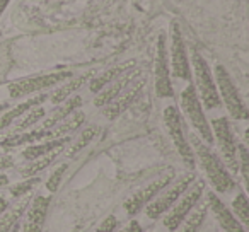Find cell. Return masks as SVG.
Masks as SVG:
<instances>
[{"mask_svg": "<svg viewBox=\"0 0 249 232\" xmlns=\"http://www.w3.org/2000/svg\"><path fill=\"white\" fill-rule=\"evenodd\" d=\"M190 145L193 149L195 157L200 162L201 169L205 171L210 184L215 188V191L218 193H229L231 190L235 188V181L232 178V174L229 173V169L225 167V164L222 162V159L210 149V145L203 142L201 139H198V135H191Z\"/></svg>", "mask_w": 249, "mask_h": 232, "instance_id": "6da1fadb", "label": "cell"}, {"mask_svg": "<svg viewBox=\"0 0 249 232\" xmlns=\"http://www.w3.org/2000/svg\"><path fill=\"white\" fill-rule=\"evenodd\" d=\"M191 65H193L195 72V82H196V94L203 104L201 106L208 107V109H215L220 107V97H218V90L215 86V79L212 75V70L208 67L207 60L200 55V52L193 50L191 52Z\"/></svg>", "mask_w": 249, "mask_h": 232, "instance_id": "7a4b0ae2", "label": "cell"}, {"mask_svg": "<svg viewBox=\"0 0 249 232\" xmlns=\"http://www.w3.org/2000/svg\"><path fill=\"white\" fill-rule=\"evenodd\" d=\"M181 109H183L184 116L190 120L191 126L196 130L198 139L203 140L207 145H212L213 143V135H212L210 123H208L207 116H205L203 106H201V101L198 97L193 84H190L181 92Z\"/></svg>", "mask_w": 249, "mask_h": 232, "instance_id": "3957f363", "label": "cell"}, {"mask_svg": "<svg viewBox=\"0 0 249 232\" xmlns=\"http://www.w3.org/2000/svg\"><path fill=\"white\" fill-rule=\"evenodd\" d=\"M205 191V183L201 179H195L190 186L184 190V193L178 198V201L166 212L167 215H164V227L167 231L174 232L181 225V222L188 217L191 210L198 205V201L201 200Z\"/></svg>", "mask_w": 249, "mask_h": 232, "instance_id": "277c9868", "label": "cell"}, {"mask_svg": "<svg viewBox=\"0 0 249 232\" xmlns=\"http://www.w3.org/2000/svg\"><path fill=\"white\" fill-rule=\"evenodd\" d=\"M215 86L218 90V97H220V103L225 104L229 114H231L234 120H248V107H246L244 101H242L241 94H239L235 84L232 82L231 75L225 70V67L217 65L215 67Z\"/></svg>", "mask_w": 249, "mask_h": 232, "instance_id": "5b68a950", "label": "cell"}, {"mask_svg": "<svg viewBox=\"0 0 249 232\" xmlns=\"http://www.w3.org/2000/svg\"><path fill=\"white\" fill-rule=\"evenodd\" d=\"M212 135L213 142H217L218 150L222 154V162L229 169V173H237V139H235L232 126L225 116L212 120Z\"/></svg>", "mask_w": 249, "mask_h": 232, "instance_id": "8992f818", "label": "cell"}, {"mask_svg": "<svg viewBox=\"0 0 249 232\" xmlns=\"http://www.w3.org/2000/svg\"><path fill=\"white\" fill-rule=\"evenodd\" d=\"M164 125H166L167 132H169V137L173 139L178 154L181 156V161H184V164L190 169H193L196 161H195V154L190 145V140L186 137V132H184L183 116H181L179 109L176 106H167L164 109Z\"/></svg>", "mask_w": 249, "mask_h": 232, "instance_id": "52a82bcc", "label": "cell"}, {"mask_svg": "<svg viewBox=\"0 0 249 232\" xmlns=\"http://www.w3.org/2000/svg\"><path fill=\"white\" fill-rule=\"evenodd\" d=\"M69 79H72V72H70V70H58V72L43 73V75L24 77V79H19V80H16V82L9 84V94H11V97H14V99L31 96V94H36V92H39V90L58 86V84L65 82V80H69Z\"/></svg>", "mask_w": 249, "mask_h": 232, "instance_id": "ba28073f", "label": "cell"}, {"mask_svg": "<svg viewBox=\"0 0 249 232\" xmlns=\"http://www.w3.org/2000/svg\"><path fill=\"white\" fill-rule=\"evenodd\" d=\"M195 179H196L195 174L188 173V174H183V176H181L174 184H171V186L167 184L166 188H162V190H160L159 193H157L156 196H154L152 200L145 205L147 217L149 218L162 217V215L166 214V212L169 210L174 203H176L178 198L184 193V190H186V188L190 186Z\"/></svg>", "mask_w": 249, "mask_h": 232, "instance_id": "9c48e42d", "label": "cell"}, {"mask_svg": "<svg viewBox=\"0 0 249 232\" xmlns=\"http://www.w3.org/2000/svg\"><path fill=\"white\" fill-rule=\"evenodd\" d=\"M171 179H173V171H169L167 174H162V176L154 179L152 183H149L147 186L140 188L135 195H132L128 200L124 201V210H126V214L135 217L142 208H145V205L149 203L162 188H166L167 184L171 183Z\"/></svg>", "mask_w": 249, "mask_h": 232, "instance_id": "30bf717a", "label": "cell"}, {"mask_svg": "<svg viewBox=\"0 0 249 232\" xmlns=\"http://www.w3.org/2000/svg\"><path fill=\"white\" fill-rule=\"evenodd\" d=\"M171 67L173 75L181 80H191V65L188 58L186 45H184L183 35L179 26L173 24V43H171Z\"/></svg>", "mask_w": 249, "mask_h": 232, "instance_id": "8fae6325", "label": "cell"}, {"mask_svg": "<svg viewBox=\"0 0 249 232\" xmlns=\"http://www.w3.org/2000/svg\"><path fill=\"white\" fill-rule=\"evenodd\" d=\"M156 92L159 97H173L169 65H167V45L166 35H159L157 39V58H156Z\"/></svg>", "mask_w": 249, "mask_h": 232, "instance_id": "7c38bea8", "label": "cell"}, {"mask_svg": "<svg viewBox=\"0 0 249 232\" xmlns=\"http://www.w3.org/2000/svg\"><path fill=\"white\" fill-rule=\"evenodd\" d=\"M50 201H52V198L43 196V195L31 200L24 214V222L19 225V232H41L46 220V214H48Z\"/></svg>", "mask_w": 249, "mask_h": 232, "instance_id": "4fadbf2b", "label": "cell"}, {"mask_svg": "<svg viewBox=\"0 0 249 232\" xmlns=\"http://www.w3.org/2000/svg\"><path fill=\"white\" fill-rule=\"evenodd\" d=\"M207 207L212 210V214L215 215L217 222L220 224V227L224 229V232H248L246 227L234 217L231 210L224 205V201L217 196V193L208 191L207 195Z\"/></svg>", "mask_w": 249, "mask_h": 232, "instance_id": "5bb4252c", "label": "cell"}, {"mask_svg": "<svg viewBox=\"0 0 249 232\" xmlns=\"http://www.w3.org/2000/svg\"><path fill=\"white\" fill-rule=\"evenodd\" d=\"M142 87H143V80L135 79L133 82H130L128 86L121 90L120 96H118L116 99H113L107 106H104V116H107L109 120L116 118L118 114H121L130 104L133 103V99L137 97V94L140 92Z\"/></svg>", "mask_w": 249, "mask_h": 232, "instance_id": "9a60e30c", "label": "cell"}, {"mask_svg": "<svg viewBox=\"0 0 249 232\" xmlns=\"http://www.w3.org/2000/svg\"><path fill=\"white\" fill-rule=\"evenodd\" d=\"M137 77V70L130 69L128 72H124L123 75H120L118 79H114L111 84H107L103 90L97 92V97L94 99V104L96 106H107L113 99H116L120 96V92L128 86L130 82H133Z\"/></svg>", "mask_w": 249, "mask_h": 232, "instance_id": "2e32d148", "label": "cell"}, {"mask_svg": "<svg viewBox=\"0 0 249 232\" xmlns=\"http://www.w3.org/2000/svg\"><path fill=\"white\" fill-rule=\"evenodd\" d=\"M48 94H38V96H33L29 97L28 101H24V103L18 104V106L14 107H9L7 111H4V114L0 116V128H7V126H11L12 123L16 122L18 118H21L22 114H26L28 111H31L33 107L39 106V104H43L46 99H48Z\"/></svg>", "mask_w": 249, "mask_h": 232, "instance_id": "e0dca14e", "label": "cell"}, {"mask_svg": "<svg viewBox=\"0 0 249 232\" xmlns=\"http://www.w3.org/2000/svg\"><path fill=\"white\" fill-rule=\"evenodd\" d=\"M80 106H82V97H80V96H70L69 99L63 101V103L60 104V106L56 107L52 114H50L48 118L45 120V123H43L41 128L43 130H50V128H53V126H56L58 123H62L65 118H69L70 114H72L73 111L79 109Z\"/></svg>", "mask_w": 249, "mask_h": 232, "instance_id": "ac0fdd59", "label": "cell"}, {"mask_svg": "<svg viewBox=\"0 0 249 232\" xmlns=\"http://www.w3.org/2000/svg\"><path fill=\"white\" fill-rule=\"evenodd\" d=\"M31 198L22 196L19 201H16L12 207H7V210L0 215V232H11V229L16 224L21 222V218L24 217L26 210H28Z\"/></svg>", "mask_w": 249, "mask_h": 232, "instance_id": "d6986e66", "label": "cell"}, {"mask_svg": "<svg viewBox=\"0 0 249 232\" xmlns=\"http://www.w3.org/2000/svg\"><path fill=\"white\" fill-rule=\"evenodd\" d=\"M70 142L69 137H60V139H52V140H45L43 143H36V145H29L24 149L22 157L28 161H35L38 157H43L50 152H55V150H62L67 143Z\"/></svg>", "mask_w": 249, "mask_h": 232, "instance_id": "ffe728a7", "label": "cell"}, {"mask_svg": "<svg viewBox=\"0 0 249 232\" xmlns=\"http://www.w3.org/2000/svg\"><path fill=\"white\" fill-rule=\"evenodd\" d=\"M133 65H135V62H126V63H121V65H116V67H113V69L106 70L104 73H101L96 79L90 80V86H89L90 90H92V92L103 90L107 84H111L114 79H118V77L123 75L124 72H128L130 69H133Z\"/></svg>", "mask_w": 249, "mask_h": 232, "instance_id": "44dd1931", "label": "cell"}, {"mask_svg": "<svg viewBox=\"0 0 249 232\" xmlns=\"http://www.w3.org/2000/svg\"><path fill=\"white\" fill-rule=\"evenodd\" d=\"M207 200L198 201V205L195 207V212L191 210L188 214V217L181 222V225L176 229V232H198L200 225L205 220V214H207Z\"/></svg>", "mask_w": 249, "mask_h": 232, "instance_id": "7402d4cb", "label": "cell"}, {"mask_svg": "<svg viewBox=\"0 0 249 232\" xmlns=\"http://www.w3.org/2000/svg\"><path fill=\"white\" fill-rule=\"evenodd\" d=\"M89 77H90V73H86V75L75 77V79H69L65 84H63V86H60L58 89H56L55 92L50 96L52 103L60 104V103H63L65 99H69V97L72 96V94L75 92L77 89H80V87H82V84L86 82Z\"/></svg>", "mask_w": 249, "mask_h": 232, "instance_id": "603a6c76", "label": "cell"}, {"mask_svg": "<svg viewBox=\"0 0 249 232\" xmlns=\"http://www.w3.org/2000/svg\"><path fill=\"white\" fill-rule=\"evenodd\" d=\"M60 150H55V152H50L46 154V156L43 157H38V159L31 161V162L28 164L26 167H22L21 169V176L22 178H33L35 174L41 173V171H45L48 166H52L53 162H55V159L58 157Z\"/></svg>", "mask_w": 249, "mask_h": 232, "instance_id": "cb8c5ba5", "label": "cell"}, {"mask_svg": "<svg viewBox=\"0 0 249 232\" xmlns=\"http://www.w3.org/2000/svg\"><path fill=\"white\" fill-rule=\"evenodd\" d=\"M232 210H234V217L241 222L244 227H248L249 224V201L248 196H246L244 191H239L235 195L234 201H232Z\"/></svg>", "mask_w": 249, "mask_h": 232, "instance_id": "d4e9b609", "label": "cell"}, {"mask_svg": "<svg viewBox=\"0 0 249 232\" xmlns=\"http://www.w3.org/2000/svg\"><path fill=\"white\" fill-rule=\"evenodd\" d=\"M97 133H99V128H97V126H87V128L84 130V132L79 135V139L75 140V143H73V145L70 147L69 156H75V154L80 152V150H82L84 147L89 145L90 140H92L94 137L97 135Z\"/></svg>", "mask_w": 249, "mask_h": 232, "instance_id": "484cf974", "label": "cell"}, {"mask_svg": "<svg viewBox=\"0 0 249 232\" xmlns=\"http://www.w3.org/2000/svg\"><path fill=\"white\" fill-rule=\"evenodd\" d=\"M41 118H45V109H43L41 106L33 107L31 111H28V114L24 116V120H22L21 123H18V125H16V132L14 133L24 132V130L31 128V126L36 125V123H38Z\"/></svg>", "mask_w": 249, "mask_h": 232, "instance_id": "4316f807", "label": "cell"}, {"mask_svg": "<svg viewBox=\"0 0 249 232\" xmlns=\"http://www.w3.org/2000/svg\"><path fill=\"white\" fill-rule=\"evenodd\" d=\"M237 167L241 169V176L246 186H249V156L246 145H237Z\"/></svg>", "mask_w": 249, "mask_h": 232, "instance_id": "83f0119b", "label": "cell"}, {"mask_svg": "<svg viewBox=\"0 0 249 232\" xmlns=\"http://www.w3.org/2000/svg\"><path fill=\"white\" fill-rule=\"evenodd\" d=\"M39 181H41V179H39V178H36V176L28 178V179H24V181H21V183L14 184V186H11V195L14 198H22L24 195H28L29 191H31L33 188L39 183Z\"/></svg>", "mask_w": 249, "mask_h": 232, "instance_id": "f1b7e54d", "label": "cell"}, {"mask_svg": "<svg viewBox=\"0 0 249 232\" xmlns=\"http://www.w3.org/2000/svg\"><path fill=\"white\" fill-rule=\"evenodd\" d=\"M67 169H69V164H60V166L50 174L48 181H46V190H48L50 193H55V191L58 190L60 183H62V179H63V174L67 173Z\"/></svg>", "mask_w": 249, "mask_h": 232, "instance_id": "f546056e", "label": "cell"}, {"mask_svg": "<svg viewBox=\"0 0 249 232\" xmlns=\"http://www.w3.org/2000/svg\"><path fill=\"white\" fill-rule=\"evenodd\" d=\"M116 225H118L116 217H114V215H109V217H106L103 222H101V225L96 229V232H114Z\"/></svg>", "mask_w": 249, "mask_h": 232, "instance_id": "4dcf8cb0", "label": "cell"}, {"mask_svg": "<svg viewBox=\"0 0 249 232\" xmlns=\"http://www.w3.org/2000/svg\"><path fill=\"white\" fill-rule=\"evenodd\" d=\"M143 229H142V225H140V222L139 220H132L130 224H126L123 229H120L118 232H142Z\"/></svg>", "mask_w": 249, "mask_h": 232, "instance_id": "1f68e13d", "label": "cell"}, {"mask_svg": "<svg viewBox=\"0 0 249 232\" xmlns=\"http://www.w3.org/2000/svg\"><path fill=\"white\" fill-rule=\"evenodd\" d=\"M12 166H14V159H12V156H9V154L0 156V171L9 169V167H12Z\"/></svg>", "mask_w": 249, "mask_h": 232, "instance_id": "d6a6232c", "label": "cell"}, {"mask_svg": "<svg viewBox=\"0 0 249 232\" xmlns=\"http://www.w3.org/2000/svg\"><path fill=\"white\" fill-rule=\"evenodd\" d=\"M7 207H9V201L5 200L4 196H0V215H2L5 210H7Z\"/></svg>", "mask_w": 249, "mask_h": 232, "instance_id": "836d02e7", "label": "cell"}, {"mask_svg": "<svg viewBox=\"0 0 249 232\" xmlns=\"http://www.w3.org/2000/svg\"><path fill=\"white\" fill-rule=\"evenodd\" d=\"M9 184V178L5 174H0V188H4Z\"/></svg>", "mask_w": 249, "mask_h": 232, "instance_id": "e575fe53", "label": "cell"}, {"mask_svg": "<svg viewBox=\"0 0 249 232\" xmlns=\"http://www.w3.org/2000/svg\"><path fill=\"white\" fill-rule=\"evenodd\" d=\"M9 0H0V16H2V12L5 11V7H7Z\"/></svg>", "mask_w": 249, "mask_h": 232, "instance_id": "d590c367", "label": "cell"}, {"mask_svg": "<svg viewBox=\"0 0 249 232\" xmlns=\"http://www.w3.org/2000/svg\"><path fill=\"white\" fill-rule=\"evenodd\" d=\"M9 109V104L7 103H2L0 104V113H4V111H7Z\"/></svg>", "mask_w": 249, "mask_h": 232, "instance_id": "8d00e7d4", "label": "cell"}, {"mask_svg": "<svg viewBox=\"0 0 249 232\" xmlns=\"http://www.w3.org/2000/svg\"><path fill=\"white\" fill-rule=\"evenodd\" d=\"M11 232H19V224H16L14 227L11 229Z\"/></svg>", "mask_w": 249, "mask_h": 232, "instance_id": "74e56055", "label": "cell"}]
</instances>
